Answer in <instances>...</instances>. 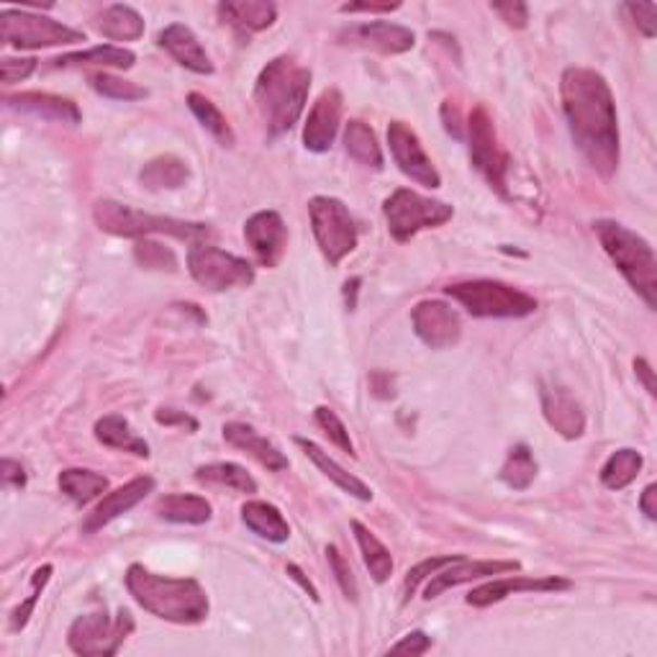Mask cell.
I'll return each mask as SVG.
<instances>
[{
    "mask_svg": "<svg viewBox=\"0 0 657 657\" xmlns=\"http://www.w3.org/2000/svg\"><path fill=\"white\" fill-rule=\"evenodd\" d=\"M134 62H137V54H134L132 49L101 45V47L85 49V52H70V54L54 57V60H49V67L52 70H67V67L132 70Z\"/></svg>",
    "mask_w": 657,
    "mask_h": 657,
    "instance_id": "cell-26",
    "label": "cell"
},
{
    "mask_svg": "<svg viewBox=\"0 0 657 657\" xmlns=\"http://www.w3.org/2000/svg\"><path fill=\"white\" fill-rule=\"evenodd\" d=\"M388 145H391V154L396 160L398 170L406 177H411L413 183L424 185V188H439L442 185V175L439 170L434 168L432 157L424 152L421 141L417 137V132L404 121H393L388 126Z\"/></svg>",
    "mask_w": 657,
    "mask_h": 657,
    "instance_id": "cell-13",
    "label": "cell"
},
{
    "mask_svg": "<svg viewBox=\"0 0 657 657\" xmlns=\"http://www.w3.org/2000/svg\"><path fill=\"white\" fill-rule=\"evenodd\" d=\"M5 106L41 119L62 121V124H80V109L70 98L49 96V92H18L5 98Z\"/></svg>",
    "mask_w": 657,
    "mask_h": 657,
    "instance_id": "cell-25",
    "label": "cell"
},
{
    "mask_svg": "<svg viewBox=\"0 0 657 657\" xmlns=\"http://www.w3.org/2000/svg\"><path fill=\"white\" fill-rule=\"evenodd\" d=\"M326 557H328V568H332L334 578H337L342 594H345L349 602H357V581L352 575V568H349V562L345 560V555H342L334 545H328Z\"/></svg>",
    "mask_w": 657,
    "mask_h": 657,
    "instance_id": "cell-45",
    "label": "cell"
},
{
    "mask_svg": "<svg viewBox=\"0 0 657 657\" xmlns=\"http://www.w3.org/2000/svg\"><path fill=\"white\" fill-rule=\"evenodd\" d=\"M521 566L517 560H466V557H457L455 562H449L447 568L437 570L430 578V583H426L424 588V598L426 602H432V598H437L445 594V591L455 588V585L462 583H473L481 581V578H491V575H506V573H517Z\"/></svg>",
    "mask_w": 657,
    "mask_h": 657,
    "instance_id": "cell-18",
    "label": "cell"
},
{
    "mask_svg": "<svg viewBox=\"0 0 657 657\" xmlns=\"http://www.w3.org/2000/svg\"><path fill=\"white\" fill-rule=\"evenodd\" d=\"M126 588L141 609L173 624H201L209 617V596L193 578L157 575L139 562L126 570Z\"/></svg>",
    "mask_w": 657,
    "mask_h": 657,
    "instance_id": "cell-2",
    "label": "cell"
},
{
    "mask_svg": "<svg viewBox=\"0 0 657 657\" xmlns=\"http://www.w3.org/2000/svg\"><path fill=\"white\" fill-rule=\"evenodd\" d=\"M388 232L396 241H409L424 228H437L455 216V209L445 201L421 196L411 188L393 190L383 203Z\"/></svg>",
    "mask_w": 657,
    "mask_h": 657,
    "instance_id": "cell-7",
    "label": "cell"
},
{
    "mask_svg": "<svg viewBox=\"0 0 657 657\" xmlns=\"http://www.w3.org/2000/svg\"><path fill=\"white\" fill-rule=\"evenodd\" d=\"M604 252L624 275V281L640 293L649 309L657 306V260L653 247L637 232L611 219H602L594 224Z\"/></svg>",
    "mask_w": 657,
    "mask_h": 657,
    "instance_id": "cell-4",
    "label": "cell"
},
{
    "mask_svg": "<svg viewBox=\"0 0 657 657\" xmlns=\"http://www.w3.org/2000/svg\"><path fill=\"white\" fill-rule=\"evenodd\" d=\"M96 439L111 449H124V453H132L137 457H149L147 442L139 434H134L128 421L119 417V413H109V417L96 421Z\"/></svg>",
    "mask_w": 657,
    "mask_h": 657,
    "instance_id": "cell-31",
    "label": "cell"
},
{
    "mask_svg": "<svg viewBox=\"0 0 657 657\" xmlns=\"http://www.w3.org/2000/svg\"><path fill=\"white\" fill-rule=\"evenodd\" d=\"M413 332L432 349H449L462 337V321L445 301H421L411 311Z\"/></svg>",
    "mask_w": 657,
    "mask_h": 657,
    "instance_id": "cell-14",
    "label": "cell"
},
{
    "mask_svg": "<svg viewBox=\"0 0 657 657\" xmlns=\"http://www.w3.org/2000/svg\"><path fill=\"white\" fill-rule=\"evenodd\" d=\"M134 257H137L139 265H145L149 270H177V257L170 247L160 245V241L152 239H141L134 247Z\"/></svg>",
    "mask_w": 657,
    "mask_h": 657,
    "instance_id": "cell-42",
    "label": "cell"
},
{
    "mask_svg": "<svg viewBox=\"0 0 657 657\" xmlns=\"http://www.w3.org/2000/svg\"><path fill=\"white\" fill-rule=\"evenodd\" d=\"M445 293L478 319H521L537 311L534 296L498 281L455 283Z\"/></svg>",
    "mask_w": 657,
    "mask_h": 657,
    "instance_id": "cell-6",
    "label": "cell"
},
{
    "mask_svg": "<svg viewBox=\"0 0 657 657\" xmlns=\"http://www.w3.org/2000/svg\"><path fill=\"white\" fill-rule=\"evenodd\" d=\"M57 483H60V491L64 496L77 506L90 504L92 498H98L101 493L109 491V478L96 473V470H85V468L62 470L60 478H57Z\"/></svg>",
    "mask_w": 657,
    "mask_h": 657,
    "instance_id": "cell-32",
    "label": "cell"
},
{
    "mask_svg": "<svg viewBox=\"0 0 657 657\" xmlns=\"http://www.w3.org/2000/svg\"><path fill=\"white\" fill-rule=\"evenodd\" d=\"M154 491V481L152 478H134V481H128L126 485H121V488L111 491L109 496H103V501L92 509V513H88V519L83 521V532L92 534L98 530H103L106 524H111L113 519H119L121 513L132 511L134 506L145 501L149 493Z\"/></svg>",
    "mask_w": 657,
    "mask_h": 657,
    "instance_id": "cell-20",
    "label": "cell"
},
{
    "mask_svg": "<svg viewBox=\"0 0 657 657\" xmlns=\"http://www.w3.org/2000/svg\"><path fill=\"white\" fill-rule=\"evenodd\" d=\"M491 11L501 16L504 24L511 28H524L530 21V5L526 3H493Z\"/></svg>",
    "mask_w": 657,
    "mask_h": 657,
    "instance_id": "cell-48",
    "label": "cell"
},
{
    "mask_svg": "<svg viewBox=\"0 0 657 657\" xmlns=\"http://www.w3.org/2000/svg\"><path fill=\"white\" fill-rule=\"evenodd\" d=\"M342 111H345V98L337 88H328L319 96V101L313 103V109L306 119L303 126V147L311 152H326L328 147L337 139Z\"/></svg>",
    "mask_w": 657,
    "mask_h": 657,
    "instance_id": "cell-19",
    "label": "cell"
},
{
    "mask_svg": "<svg viewBox=\"0 0 657 657\" xmlns=\"http://www.w3.org/2000/svg\"><path fill=\"white\" fill-rule=\"evenodd\" d=\"M655 498H657V485L655 483H649L645 491H642V498H640V509H642V513H645V517L649 519V521H655L657 519V504H655Z\"/></svg>",
    "mask_w": 657,
    "mask_h": 657,
    "instance_id": "cell-53",
    "label": "cell"
},
{
    "mask_svg": "<svg viewBox=\"0 0 657 657\" xmlns=\"http://www.w3.org/2000/svg\"><path fill=\"white\" fill-rule=\"evenodd\" d=\"M624 11L634 18V24L647 39L655 37L657 32V5L655 3H627Z\"/></svg>",
    "mask_w": 657,
    "mask_h": 657,
    "instance_id": "cell-46",
    "label": "cell"
},
{
    "mask_svg": "<svg viewBox=\"0 0 657 657\" xmlns=\"http://www.w3.org/2000/svg\"><path fill=\"white\" fill-rule=\"evenodd\" d=\"M224 439L232 447H237V449H241V453H247L249 457H255L260 466L273 470V473H283V470L290 466L288 457H285L281 449L273 445V442L262 437V434H257L252 426L241 424V421H232V424L224 426Z\"/></svg>",
    "mask_w": 657,
    "mask_h": 657,
    "instance_id": "cell-23",
    "label": "cell"
},
{
    "mask_svg": "<svg viewBox=\"0 0 657 657\" xmlns=\"http://www.w3.org/2000/svg\"><path fill=\"white\" fill-rule=\"evenodd\" d=\"M562 113L575 145L604 177L619 168V119L609 83L596 70L568 67L560 77Z\"/></svg>",
    "mask_w": 657,
    "mask_h": 657,
    "instance_id": "cell-1",
    "label": "cell"
},
{
    "mask_svg": "<svg viewBox=\"0 0 657 657\" xmlns=\"http://www.w3.org/2000/svg\"><path fill=\"white\" fill-rule=\"evenodd\" d=\"M457 557H462V555H445V557H430V560H424V562H419L417 568H411L409 570V575H406V581H404V602H409V598L417 594V588L424 581H430V578L437 573V570H442V568H447L449 562H455Z\"/></svg>",
    "mask_w": 657,
    "mask_h": 657,
    "instance_id": "cell-44",
    "label": "cell"
},
{
    "mask_svg": "<svg viewBox=\"0 0 657 657\" xmlns=\"http://www.w3.org/2000/svg\"><path fill=\"white\" fill-rule=\"evenodd\" d=\"M90 85L92 90L101 92L103 98H111V101H141V98H147V88L111 73H92Z\"/></svg>",
    "mask_w": 657,
    "mask_h": 657,
    "instance_id": "cell-40",
    "label": "cell"
},
{
    "mask_svg": "<svg viewBox=\"0 0 657 657\" xmlns=\"http://www.w3.org/2000/svg\"><path fill=\"white\" fill-rule=\"evenodd\" d=\"M311 73L290 57H275L268 62L255 85V103L268 124L270 137H283L298 124L309 101Z\"/></svg>",
    "mask_w": 657,
    "mask_h": 657,
    "instance_id": "cell-3",
    "label": "cell"
},
{
    "mask_svg": "<svg viewBox=\"0 0 657 657\" xmlns=\"http://www.w3.org/2000/svg\"><path fill=\"white\" fill-rule=\"evenodd\" d=\"M216 11L224 24L247 34L265 32L277 18V5L268 0H226V3H219Z\"/></svg>",
    "mask_w": 657,
    "mask_h": 657,
    "instance_id": "cell-24",
    "label": "cell"
},
{
    "mask_svg": "<svg viewBox=\"0 0 657 657\" xmlns=\"http://www.w3.org/2000/svg\"><path fill=\"white\" fill-rule=\"evenodd\" d=\"M52 566H41V568H37L34 570V575H32V594H28V598L24 604L18 606V609H13V613H11V632H18V630H24V627L28 624V619H32V613H34V609H37V602H39V596H41V591H45V585L49 583V578H52Z\"/></svg>",
    "mask_w": 657,
    "mask_h": 657,
    "instance_id": "cell-41",
    "label": "cell"
},
{
    "mask_svg": "<svg viewBox=\"0 0 657 657\" xmlns=\"http://www.w3.org/2000/svg\"><path fill=\"white\" fill-rule=\"evenodd\" d=\"M342 45L370 49L377 54H404L417 45L411 28L391 24V21H368V24L347 26L339 34Z\"/></svg>",
    "mask_w": 657,
    "mask_h": 657,
    "instance_id": "cell-16",
    "label": "cell"
},
{
    "mask_svg": "<svg viewBox=\"0 0 657 657\" xmlns=\"http://www.w3.org/2000/svg\"><path fill=\"white\" fill-rule=\"evenodd\" d=\"M466 128L470 139V160H473L475 170L491 183V188H496L504 198H509L511 157L498 145L496 126H493V119L485 111V106H475L470 111Z\"/></svg>",
    "mask_w": 657,
    "mask_h": 657,
    "instance_id": "cell-12",
    "label": "cell"
},
{
    "mask_svg": "<svg viewBox=\"0 0 657 657\" xmlns=\"http://www.w3.org/2000/svg\"><path fill=\"white\" fill-rule=\"evenodd\" d=\"M241 521L247 524V530H252L257 537L275 542V545H283L290 537V526L281 509L268 501H247L241 506Z\"/></svg>",
    "mask_w": 657,
    "mask_h": 657,
    "instance_id": "cell-29",
    "label": "cell"
},
{
    "mask_svg": "<svg viewBox=\"0 0 657 657\" xmlns=\"http://www.w3.org/2000/svg\"><path fill=\"white\" fill-rule=\"evenodd\" d=\"M542 411H545L547 424L566 439H578L585 430V413L581 404L566 388L542 383Z\"/></svg>",
    "mask_w": 657,
    "mask_h": 657,
    "instance_id": "cell-21",
    "label": "cell"
},
{
    "mask_svg": "<svg viewBox=\"0 0 657 657\" xmlns=\"http://www.w3.org/2000/svg\"><path fill=\"white\" fill-rule=\"evenodd\" d=\"M537 478V462H534L532 449L526 445H517L506 457L501 468V481L513 491H526Z\"/></svg>",
    "mask_w": 657,
    "mask_h": 657,
    "instance_id": "cell-39",
    "label": "cell"
},
{
    "mask_svg": "<svg viewBox=\"0 0 657 657\" xmlns=\"http://www.w3.org/2000/svg\"><path fill=\"white\" fill-rule=\"evenodd\" d=\"M154 419H157V424H162V426H188L190 432L198 430V421L188 417L185 411H177V409H160L154 413Z\"/></svg>",
    "mask_w": 657,
    "mask_h": 657,
    "instance_id": "cell-51",
    "label": "cell"
},
{
    "mask_svg": "<svg viewBox=\"0 0 657 657\" xmlns=\"http://www.w3.org/2000/svg\"><path fill=\"white\" fill-rule=\"evenodd\" d=\"M573 583L568 578L560 575H542V578H526V575H509L501 578V581H491L478 585L468 594L466 602L475 609H485V606H493L504 598H509L513 594H557V591H570Z\"/></svg>",
    "mask_w": 657,
    "mask_h": 657,
    "instance_id": "cell-15",
    "label": "cell"
},
{
    "mask_svg": "<svg viewBox=\"0 0 657 657\" xmlns=\"http://www.w3.org/2000/svg\"><path fill=\"white\" fill-rule=\"evenodd\" d=\"M188 109L193 111V116L201 121V126L206 132H211L213 137H216L224 147H232L237 137H234L232 126H228V121L224 113L216 109V103H211L209 98L201 96V92H190L188 96Z\"/></svg>",
    "mask_w": 657,
    "mask_h": 657,
    "instance_id": "cell-38",
    "label": "cell"
},
{
    "mask_svg": "<svg viewBox=\"0 0 657 657\" xmlns=\"http://www.w3.org/2000/svg\"><path fill=\"white\" fill-rule=\"evenodd\" d=\"M634 373H637V377L642 383H645V391L649 393V396H655V373H653V368H649V362L647 360H634Z\"/></svg>",
    "mask_w": 657,
    "mask_h": 657,
    "instance_id": "cell-54",
    "label": "cell"
},
{
    "mask_svg": "<svg viewBox=\"0 0 657 657\" xmlns=\"http://www.w3.org/2000/svg\"><path fill=\"white\" fill-rule=\"evenodd\" d=\"M188 270L201 288L221 293L228 288H247L255 283V268L241 257L198 241L188 249Z\"/></svg>",
    "mask_w": 657,
    "mask_h": 657,
    "instance_id": "cell-11",
    "label": "cell"
},
{
    "mask_svg": "<svg viewBox=\"0 0 657 657\" xmlns=\"http://www.w3.org/2000/svg\"><path fill=\"white\" fill-rule=\"evenodd\" d=\"M37 70V60L34 57H21V60H13V57H5V60H0V75H3V83L5 85H13V83H21L26 80L28 75Z\"/></svg>",
    "mask_w": 657,
    "mask_h": 657,
    "instance_id": "cell-47",
    "label": "cell"
},
{
    "mask_svg": "<svg viewBox=\"0 0 657 657\" xmlns=\"http://www.w3.org/2000/svg\"><path fill=\"white\" fill-rule=\"evenodd\" d=\"M134 632L132 611L119 609L116 617L103 611L83 613L73 621L67 632V645L83 657H111L116 655L128 634Z\"/></svg>",
    "mask_w": 657,
    "mask_h": 657,
    "instance_id": "cell-8",
    "label": "cell"
},
{
    "mask_svg": "<svg viewBox=\"0 0 657 657\" xmlns=\"http://www.w3.org/2000/svg\"><path fill=\"white\" fill-rule=\"evenodd\" d=\"M401 9V3H345L342 13H393Z\"/></svg>",
    "mask_w": 657,
    "mask_h": 657,
    "instance_id": "cell-52",
    "label": "cell"
},
{
    "mask_svg": "<svg viewBox=\"0 0 657 657\" xmlns=\"http://www.w3.org/2000/svg\"><path fill=\"white\" fill-rule=\"evenodd\" d=\"M245 239L262 268H275L288 247V228L277 211H257L247 219Z\"/></svg>",
    "mask_w": 657,
    "mask_h": 657,
    "instance_id": "cell-17",
    "label": "cell"
},
{
    "mask_svg": "<svg viewBox=\"0 0 657 657\" xmlns=\"http://www.w3.org/2000/svg\"><path fill=\"white\" fill-rule=\"evenodd\" d=\"M309 216L313 237L321 255L326 257L328 265H339L347 255L355 252L357 247V224L352 213L339 198L317 196L309 203Z\"/></svg>",
    "mask_w": 657,
    "mask_h": 657,
    "instance_id": "cell-9",
    "label": "cell"
},
{
    "mask_svg": "<svg viewBox=\"0 0 657 657\" xmlns=\"http://www.w3.org/2000/svg\"><path fill=\"white\" fill-rule=\"evenodd\" d=\"M0 37L9 47L41 49L60 45H83L85 34L70 28L60 21L32 11L3 9L0 11Z\"/></svg>",
    "mask_w": 657,
    "mask_h": 657,
    "instance_id": "cell-10",
    "label": "cell"
},
{
    "mask_svg": "<svg viewBox=\"0 0 657 657\" xmlns=\"http://www.w3.org/2000/svg\"><path fill=\"white\" fill-rule=\"evenodd\" d=\"M0 478H3V485H9V488H24L26 485V470L21 462L11 460V457H5L3 462H0Z\"/></svg>",
    "mask_w": 657,
    "mask_h": 657,
    "instance_id": "cell-50",
    "label": "cell"
},
{
    "mask_svg": "<svg viewBox=\"0 0 657 657\" xmlns=\"http://www.w3.org/2000/svg\"><path fill=\"white\" fill-rule=\"evenodd\" d=\"M432 649V637H426L424 632H409L404 640H398L396 645H391L393 655H426Z\"/></svg>",
    "mask_w": 657,
    "mask_h": 657,
    "instance_id": "cell-49",
    "label": "cell"
},
{
    "mask_svg": "<svg viewBox=\"0 0 657 657\" xmlns=\"http://www.w3.org/2000/svg\"><path fill=\"white\" fill-rule=\"evenodd\" d=\"M352 532H355V540L357 545H360V553H362V560H365V568L370 570V575H373L375 583H385L388 578L393 575V557H391V549L383 545L381 540L375 537L373 532L368 530L362 521H352Z\"/></svg>",
    "mask_w": 657,
    "mask_h": 657,
    "instance_id": "cell-33",
    "label": "cell"
},
{
    "mask_svg": "<svg viewBox=\"0 0 657 657\" xmlns=\"http://www.w3.org/2000/svg\"><path fill=\"white\" fill-rule=\"evenodd\" d=\"M360 277H352V281H347L345 285V301H347V309H355L357 306V290H360Z\"/></svg>",
    "mask_w": 657,
    "mask_h": 657,
    "instance_id": "cell-56",
    "label": "cell"
},
{
    "mask_svg": "<svg viewBox=\"0 0 657 657\" xmlns=\"http://www.w3.org/2000/svg\"><path fill=\"white\" fill-rule=\"evenodd\" d=\"M296 445L303 449V455L309 457L313 466H317L321 473L328 478V481H332L334 485H339V488L345 493H349V496L360 498V501H370V498H373V491H370V485L362 483L357 475L347 473V470L342 468L337 460H332V457H328L324 449L317 445V442H311L306 437H296Z\"/></svg>",
    "mask_w": 657,
    "mask_h": 657,
    "instance_id": "cell-27",
    "label": "cell"
},
{
    "mask_svg": "<svg viewBox=\"0 0 657 657\" xmlns=\"http://www.w3.org/2000/svg\"><path fill=\"white\" fill-rule=\"evenodd\" d=\"M642 466H645V460H642V455L637 453V449H632V447L617 449V453H613L609 460L604 462L602 483L609 491L627 488V485H632L634 481H637Z\"/></svg>",
    "mask_w": 657,
    "mask_h": 657,
    "instance_id": "cell-35",
    "label": "cell"
},
{
    "mask_svg": "<svg viewBox=\"0 0 657 657\" xmlns=\"http://www.w3.org/2000/svg\"><path fill=\"white\" fill-rule=\"evenodd\" d=\"M157 45L168 49L170 57H173L177 64H183L185 70H190V73L213 75V62L209 52H206L203 45L198 41V37L188 26L183 24L164 26L162 32L157 34Z\"/></svg>",
    "mask_w": 657,
    "mask_h": 657,
    "instance_id": "cell-22",
    "label": "cell"
},
{
    "mask_svg": "<svg viewBox=\"0 0 657 657\" xmlns=\"http://www.w3.org/2000/svg\"><path fill=\"white\" fill-rule=\"evenodd\" d=\"M345 149L347 154L365 168L381 170L383 168V149L377 145L375 132L362 121H349L345 128Z\"/></svg>",
    "mask_w": 657,
    "mask_h": 657,
    "instance_id": "cell-34",
    "label": "cell"
},
{
    "mask_svg": "<svg viewBox=\"0 0 657 657\" xmlns=\"http://www.w3.org/2000/svg\"><path fill=\"white\" fill-rule=\"evenodd\" d=\"M92 216H96V224L101 226L103 232L113 234V237L141 239L149 237V234H168V237L190 241V245L216 237V232H213L209 224H196V221H181L170 216H152V213L137 211L132 209V206L116 201H98L96 209H92Z\"/></svg>",
    "mask_w": 657,
    "mask_h": 657,
    "instance_id": "cell-5",
    "label": "cell"
},
{
    "mask_svg": "<svg viewBox=\"0 0 657 657\" xmlns=\"http://www.w3.org/2000/svg\"><path fill=\"white\" fill-rule=\"evenodd\" d=\"M313 419H317V424L324 430L326 437L342 449V453L355 457V445H352V439H349L345 421H342L337 413H334L332 409H326V406H319V409L313 411Z\"/></svg>",
    "mask_w": 657,
    "mask_h": 657,
    "instance_id": "cell-43",
    "label": "cell"
},
{
    "mask_svg": "<svg viewBox=\"0 0 657 657\" xmlns=\"http://www.w3.org/2000/svg\"><path fill=\"white\" fill-rule=\"evenodd\" d=\"M92 26L101 37L113 41H137L145 37V18L139 16V11L124 3L109 5L103 13H98Z\"/></svg>",
    "mask_w": 657,
    "mask_h": 657,
    "instance_id": "cell-28",
    "label": "cell"
},
{
    "mask_svg": "<svg viewBox=\"0 0 657 657\" xmlns=\"http://www.w3.org/2000/svg\"><path fill=\"white\" fill-rule=\"evenodd\" d=\"M157 513L164 521L173 524H206L211 519V504L203 496H193V493H170L157 501Z\"/></svg>",
    "mask_w": 657,
    "mask_h": 657,
    "instance_id": "cell-30",
    "label": "cell"
},
{
    "mask_svg": "<svg viewBox=\"0 0 657 657\" xmlns=\"http://www.w3.org/2000/svg\"><path fill=\"white\" fill-rule=\"evenodd\" d=\"M196 478L201 483L226 485V488L247 493V496L257 493L255 478L249 475L245 468L237 466V462H211V466H201L196 470Z\"/></svg>",
    "mask_w": 657,
    "mask_h": 657,
    "instance_id": "cell-37",
    "label": "cell"
},
{
    "mask_svg": "<svg viewBox=\"0 0 657 657\" xmlns=\"http://www.w3.org/2000/svg\"><path fill=\"white\" fill-rule=\"evenodd\" d=\"M288 575H290L296 583H301V588L306 591V594H309V596L313 598V602H319V591L313 588V583L309 581V578L303 575V570H301V568H298V566H288Z\"/></svg>",
    "mask_w": 657,
    "mask_h": 657,
    "instance_id": "cell-55",
    "label": "cell"
},
{
    "mask_svg": "<svg viewBox=\"0 0 657 657\" xmlns=\"http://www.w3.org/2000/svg\"><path fill=\"white\" fill-rule=\"evenodd\" d=\"M139 177L149 190L181 188V185L188 181V164H185L181 157H173V154L154 157V160H149L145 164V170H141Z\"/></svg>",
    "mask_w": 657,
    "mask_h": 657,
    "instance_id": "cell-36",
    "label": "cell"
}]
</instances>
